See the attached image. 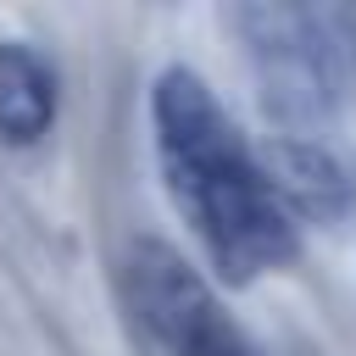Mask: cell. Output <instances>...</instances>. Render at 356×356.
<instances>
[{"mask_svg": "<svg viewBox=\"0 0 356 356\" xmlns=\"http://www.w3.org/2000/svg\"><path fill=\"white\" fill-rule=\"evenodd\" d=\"M245 61L256 72L261 106L273 111L278 134H306L317 139L323 122L334 117V50L328 28L312 6H234L228 11Z\"/></svg>", "mask_w": 356, "mask_h": 356, "instance_id": "2", "label": "cell"}, {"mask_svg": "<svg viewBox=\"0 0 356 356\" xmlns=\"http://www.w3.org/2000/svg\"><path fill=\"white\" fill-rule=\"evenodd\" d=\"M261 167H267V184L278 195V206L295 217V228H328L350 211L356 189H350V172L339 167V156L323 145V139H306V134H273L261 145Z\"/></svg>", "mask_w": 356, "mask_h": 356, "instance_id": "4", "label": "cell"}, {"mask_svg": "<svg viewBox=\"0 0 356 356\" xmlns=\"http://www.w3.org/2000/svg\"><path fill=\"white\" fill-rule=\"evenodd\" d=\"M150 145L161 189L206 250L217 284L250 289L300 256V228L267 184L261 145L239 134L217 89L184 61H167L150 83Z\"/></svg>", "mask_w": 356, "mask_h": 356, "instance_id": "1", "label": "cell"}, {"mask_svg": "<svg viewBox=\"0 0 356 356\" xmlns=\"http://www.w3.org/2000/svg\"><path fill=\"white\" fill-rule=\"evenodd\" d=\"M56 111H61L56 61L28 39H0V139L11 150H28L50 139Z\"/></svg>", "mask_w": 356, "mask_h": 356, "instance_id": "5", "label": "cell"}, {"mask_svg": "<svg viewBox=\"0 0 356 356\" xmlns=\"http://www.w3.org/2000/svg\"><path fill=\"white\" fill-rule=\"evenodd\" d=\"M122 295L156 356H261L217 300L211 278H200V267H189V256H178L167 239H134Z\"/></svg>", "mask_w": 356, "mask_h": 356, "instance_id": "3", "label": "cell"}]
</instances>
